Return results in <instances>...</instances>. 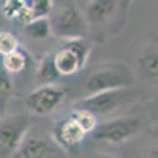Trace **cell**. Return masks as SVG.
<instances>
[{
  "instance_id": "30bf717a",
  "label": "cell",
  "mask_w": 158,
  "mask_h": 158,
  "mask_svg": "<svg viewBox=\"0 0 158 158\" xmlns=\"http://www.w3.org/2000/svg\"><path fill=\"white\" fill-rule=\"evenodd\" d=\"M136 70L144 81L149 84H158V44L152 35L144 41L138 54Z\"/></svg>"
},
{
  "instance_id": "8992f818",
  "label": "cell",
  "mask_w": 158,
  "mask_h": 158,
  "mask_svg": "<svg viewBox=\"0 0 158 158\" xmlns=\"http://www.w3.org/2000/svg\"><path fill=\"white\" fill-rule=\"evenodd\" d=\"M32 127V120L25 114H13L0 118V152L16 153Z\"/></svg>"
},
{
  "instance_id": "4fadbf2b",
  "label": "cell",
  "mask_w": 158,
  "mask_h": 158,
  "mask_svg": "<svg viewBox=\"0 0 158 158\" xmlns=\"http://www.w3.org/2000/svg\"><path fill=\"white\" fill-rule=\"evenodd\" d=\"M27 63H29V56L22 49H18L15 52H11V54L2 57V68L8 74H16V73L24 71Z\"/></svg>"
},
{
  "instance_id": "9c48e42d",
  "label": "cell",
  "mask_w": 158,
  "mask_h": 158,
  "mask_svg": "<svg viewBox=\"0 0 158 158\" xmlns=\"http://www.w3.org/2000/svg\"><path fill=\"white\" fill-rule=\"evenodd\" d=\"M16 155L18 158H67V152L54 139L40 136H27Z\"/></svg>"
},
{
  "instance_id": "d6986e66",
  "label": "cell",
  "mask_w": 158,
  "mask_h": 158,
  "mask_svg": "<svg viewBox=\"0 0 158 158\" xmlns=\"http://www.w3.org/2000/svg\"><path fill=\"white\" fill-rule=\"evenodd\" d=\"M11 79H10V74L3 70L0 68V100H3L10 95L11 92Z\"/></svg>"
},
{
  "instance_id": "5b68a950",
  "label": "cell",
  "mask_w": 158,
  "mask_h": 158,
  "mask_svg": "<svg viewBox=\"0 0 158 158\" xmlns=\"http://www.w3.org/2000/svg\"><path fill=\"white\" fill-rule=\"evenodd\" d=\"M135 90L131 89H120V90H111V92H103L98 95H90L84 97L79 100L74 108L90 111L92 114L98 115H111L117 112L120 108L127 106V104L135 100Z\"/></svg>"
},
{
  "instance_id": "52a82bcc",
  "label": "cell",
  "mask_w": 158,
  "mask_h": 158,
  "mask_svg": "<svg viewBox=\"0 0 158 158\" xmlns=\"http://www.w3.org/2000/svg\"><path fill=\"white\" fill-rule=\"evenodd\" d=\"M141 127L142 125L138 117H120L104 123H98L92 136L97 141H103L108 144H122L138 136Z\"/></svg>"
},
{
  "instance_id": "7c38bea8",
  "label": "cell",
  "mask_w": 158,
  "mask_h": 158,
  "mask_svg": "<svg viewBox=\"0 0 158 158\" xmlns=\"http://www.w3.org/2000/svg\"><path fill=\"white\" fill-rule=\"evenodd\" d=\"M35 79L40 84V87L52 85L60 79V74H59V71L56 68V63H54V54H44L43 56V59L40 60L38 67H36Z\"/></svg>"
},
{
  "instance_id": "6da1fadb",
  "label": "cell",
  "mask_w": 158,
  "mask_h": 158,
  "mask_svg": "<svg viewBox=\"0 0 158 158\" xmlns=\"http://www.w3.org/2000/svg\"><path fill=\"white\" fill-rule=\"evenodd\" d=\"M131 2L117 0H90L85 3L84 16L87 29L98 40L118 33L127 22V15Z\"/></svg>"
},
{
  "instance_id": "ba28073f",
  "label": "cell",
  "mask_w": 158,
  "mask_h": 158,
  "mask_svg": "<svg viewBox=\"0 0 158 158\" xmlns=\"http://www.w3.org/2000/svg\"><path fill=\"white\" fill-rule=\"evenodd\" d=\"M67 97V90L59 84L41 85L36 90L30 92L25 98V106L36 115L51 114Z\"/></svg>"
},
{
  "instance_id": "ac0fdd59",
  "label": "cell",
  "mask_w": 158,
  "mask_h": 158,
  "mask_svg": "<svg viewBox=\"0 0 158 158\" xmlns=\"http://www.w3.org/2000/svg\"><path fill=\"white\" fill-rule=\"evenodd\" d=\"M24 6H25L24 0H6L2 3V15L8 19H16Z\"/></svg>"
},
{
  "instance_id": "277c9868",
  "label": "cell",
  "mask_w": 158,
  "mask_h": 158,
  "mask_svg": "<svg viewBox=\"0 0 158 158\" xmlns=\"http://www.w3.org/2000/svg\"><path fill=\"white\" fill-rule=\"evenodd\" d=\"M92 52V44L85 38L68 40L54 54V63L60 76H73L84 68Z\"/></svg>"
},
{
  "instance_id": "44dd1931",
  "label": "cell",
  "mask_w": 158,
  "mask_h": 158,
  "mask_svg": "<svg viewBox=\"0 0 158 158\" xmlns=\"http://www.w3.org/2000/svg\"><path fill=\"white\" fill-rule=\"evenodd\" d=\"M146 158H158V144L149 149V152L146 153Z\"/></svg>"
},
{
  "instance_id": "3957f363",
  "label": "cell",
  "mask_w": 158,
  "mask_h": 158,
  "mask_svg": "<svg viewBox=\"0 0 158 158\" xmlns=\"http://www.w3.org/2000/svg\"><path fill=\"white\" fill-rule=\"evenodd\" d=\"M49 19H51L52 33L65 40V41L84 38V33L89 30L84 10H81L73 2L65 3L63 6H59L56 15Z\"/></svg>"
},
{
  "instance_id": "2e32d148",
  "label": "cell",
  "mask_w": 158,
  "mask_h": 158,
  "mask_svg": "<svg viewBox=\"0 0 158 158\" xmlns=\"http://www.w3.org/2000/svg\"><path fill=\"white\" fill-rule=\"evenodd\" d=\"M18 49H21L18 36L8 30H0V54H2V57L11 54V52H15Z\"/></svg>"
},
{
  "instance_id": "e0dca14e",
  "label": "cell",
  "mask_w": 158,
  "mask_h": 158,
  "mask_svg": "<svg viewBox=\"0 0 158 158\" xmlns=\"http://www.w3.org/2000/svg\"><path fill=\"white\" fill-rule=\"evenodd\" d=\"M33 19H43V18H49V15L54 10V2L52 0H33V2H27Z\"/></svg>"
},
{
  "instance_id": "7a4b0ae2",
  "label": "cell",
  "mask_w": 158,
  "mask_h": 158,
  "mask_svg": "<svg viewBox=\"0 0 158 158\" xmlns=\"http://www.w3.org/2000/svg\"><path fill=\"white\" fill-rule=\"evenodd\" d=\"M135 73L128 65L120 62L101 63L97 65L85 79V97L111 90L131 89L135 85Z\"/></svg>"
},
{
  "instance_id": "ffe728a7",
  "label": "cell",
  "mask_w": 158,
  "mask_h": 158,
  "mask_svg": "<svg viewBox=\"0 0 158 158\" xmlns=\"http://www.w3.org/2000/svg\"><path fill=\"white\" fill-rule=\"evenodd\" d=\"M15 21H18L19 24H22L24 27L27 24H30L32 21H33V15H32V10H30V6H29V3L25 2V6L21 10V13L18 15V18L15 19Z\"/></svg>"
},
{
  "instance_id": "7402d4cb",
  "label": "cell",
  "mask_w": 158,
  "mask_h": 158,
  "mask_svg": "<svg viewBox=\"0 0 158 158\" xmlns=\"http://www.w3.org/2000/svg\"><path fill=\"white\" fill-rule=\"evenodd\" d=\"M95 158H115L114 155H109V153H100V155H97Z\"/></svg>"
},
{
  "instance_id": "9a60e30c",
  "label": "cell",
  "mask_w": 158,
  "mask_h": 158,
  "mask_svg": "<svg viewBox=\"0 0 158 158\" xmlns=\"http://www.w3.org/2000/svg\"><path fill=\"white\" fill-rule=\"evenodd\" d=\"M24 32L27 33L33 40H44L52 33L51 27V19L43 18V19H33L30 24H27L24 27Z\"/></svg>"
},
{
  "instance_id": "8fae6325",
  "label": "cell",
  "mask_w": 158,
  "mask_h": 158,
  "mask_svg": "<svg viewBox=\"0 0 158 158\" xmlns=\"http://www.w3.org/2000/svg\"><path fill=\"white\" fill-rule=\"evenodd\" d=\"M85 136H87L85 131L79 127L71 117L62 118V120L57 122V125L54 127V141L63 150L77 147L79 144L85 139Z\"/></svg>"
},
{
  "instance_id": "5bb4252c",
  "label": "cell",
  "mask_w": 158,
  "mask_h": 158,
  "mask_svg": "<svg viewBox=\"0 0 158 158\" xmlns=\"http://www.w3.org/2000/svg\"><path fill=\"white\" fill-rule=\"evenodd\" d=\"M70 117L73 120L81 127L85 135L89 133H94L95 128L98 127V117L95 114H92L90 111H85V109H79V108H74L73 112L70 114Z\"/></svg>"
}]
</instances>
